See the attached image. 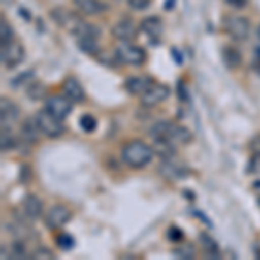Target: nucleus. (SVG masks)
<instances>
[{
    "label": "nucleus",
    "instance_id": "1",
    "mask_svg": "<svg viewBox=\"0 0 260 260\" xmlns=\"http://www.w3.org/2000/svg\"><path fill=\"white\" fill-rule=\"evenodd\" d=\"M151 137L154 141H161V142H169L172 146H182L187 144V142L192 141V134L187 127L180 123H175V121L170 120H160L151 127L149 130Z\"/></svg>",
    "mask_w": 260,
    "mask_h": 260
},
{
    "label": "nucleus",
    "instance_id": "2",
    "mask_svg": "<svg viewBox=\"0 0 260 260\" xmlns=\"http://www.w3.org/2000/svg\"><path fill=\"white\" fill-rule=\"evenodd\" d=\"M153 148L141 139L125 142L123 148H121V160L127 163L130 169H144L153 160Z\"/></svg>",
    "mask_w": 260,
    "mask_h": 260
},
{
    "label": "nucleus",
    "instance_id": "3",
    "mask_svg": "<svg viewBox=\"0 0 260 260\" xmlns=\"http://www.w3.org/2000/svg\"><path fill=\"white\" fill-rule=\"evenodd\" d=\"M160 174L170 180H182L189 175V167L177 154H170V156L161 158Z\"/></svg>",
    "mask_w": 260,
    "mask_h": 260
},
{
    "label": "nucleus",
    "instance_id": "4",
    "mask_svg": "<svg viewBox=\"0 0 260 260\" xmlns=\"http://www.w3.org/2000/svg\"><path fill=\"white\" fill-rule=\"evenodd\" d=\"M24 56H26V50H24L23 44H19L18 40H9L6 44H2V49H0V59H2L4 68L12 70L18 64L24 61Z\"/></svg>",
    "mask_w": 260,
    "mask_h": 260
},
{
    "label": "nucleus",
    "instance_id": "5",
    "mask_svg": "<svg viewBox=\"0 0 260 260\" xmlns=\"http://www.w3.org/2000/svg\"><path fill=\"white\" fill-rule=\"evenodd\" d=\"M115 54L120 62L132 66H141L146 61V50L132 42H121L118 47L115 49Z\"/></svg>",
    "mask_w": 260,
    "mask_h": 260
},
{
    "label": "nucleus",
    "instance_id": "6",
    "mask_svg": "<svg viewBox=\"0 0 260 260\" xmlns=\"http://www.w3.org/2000/svg\"><path fill=\"white\" fill-rule=\"evenodd\" d=\"M37 120H39V125L42 128V134L49 139H57L64 134V125H62L61 118L50 115L47 110H42L37 113Z\"/></svg>",
    "mask_w": 260,
    "mask_h": 260
},
{
    "label": "nucleus",
    "instance_id": "7",
    "mask_svg": "<svg viewBox=\"0 0 260 260\" xmlns=\"http://www.w3.org/2000/svg\"><path fill=\"white\" fill-rule=\"evenodd\" d=\"M225 31L236 42H243L250 35V21L243 16H229L225 19Z\"/></svg>",
    "mask_w": 260,
    "mask_h": 260
},
{
    "label": "nucleus",
    "instance_id": "8",
    "mask_svg": "<svg viewBox=\"0 0 260 260\" xmlns=\"http://www.w3.org/2000/svg\"><path fill=\"white\" fill-rule=\"evenodd\" d=\"M73 213L66 205H54L50 210L45 213V225L49 229H61L71 220Z\"/></svg>",
    "mask_w": 260,
    "mask_h": 260
},
{
    "label": "nucleus",
    "instance_id": "9",
    "mask_svg": "<svg viewBox=\"0 0 260 260\" xmlns=\"http://www.w3.org/2000/svg\"><path fill=\"white\" fill-rule=\"evenodd\" d=\"M137 33H139V28L128 18L118 19L111 28V35L120 42H132L137 37Z\"/></svg>",
    "mask_w": 260,
    "mask_h": 260
},
{
    "label": "nucleus",
    "instance_id": "10",
    "mask_svg": "<svg viewBox=\"0 0 260 260\" xmlns=\"http://www.w3.org/2000/svg\"><path fill=\"white\" fill-rule=\"evenodd\" d=\"M45 110H47L50 115L64 120L71 113V110H73V106H71V101L66 98L64 94L50 95V98H47V101H45Z\"/></svg>",
    "mask_w": 260,
    "mask_h": 260
},
{
    "label": "nucleus",
    "instance_id": "11",
    "mask_svg": "<svg viewBox=\"0 0 260 260\" xmlns=\"http://www.w3.org/2000/svg\"><path fill=\"white\" fill-rule=\"evenodd\" d=\"M170 95V89L167 85H163V83H156L154 82V85L151 87L148 92H144V94L141 95V104L144 108H154L156 104L163 103L167 98Z\"/></svg>",
    "mask_w": 260,
    "mask_h": 260
},
{
    "label": "nucleus",
    "instance_id": "12",
    "mask_svg": "<svg viewBox=\"0 0 260 260\" xmlns=\"http://www.w3.org/2000/svg\"><path fill=\"white\" fill-rule=\"evenodd\" d=\"M50 16H52V19L57 23V26H62L64 30H68L71 33L75 31V28H77L78 23L82 21V18H78L75 12H71L70 9H66V7H54Z\"/></svg>",
    "mask_w": 260,
    "mask_h": 260
},
{
    "label": "nucleus",
    "instance_id": "13",
    "mask_svg": "<svg viewBox=\"0 0 260 260\" xmlns=\"http://www.w3.org/2000/svg\"><path fill=\"white\" fill-rule=\"evenodd\" d=\"M0 118H2V127H11L12 123H16L19 120L18 104L6 98L0 99Z\"/></svg>",
    "mask_w": 260,
    "mask_h": 260
},
{
    "label": "nucleus",
    "instance_id": "14",
    "mask_svg": "<svg viewBox=\"0 0 260 260\" xmlns=\"http://www.w3.org/2000/svg\"><path fill=\"white\" fill-rule=\"evenodd\" d=\"M153 85H154V80L151 77H146V75H142V77H128L127 80H125V89L132 95H142Z\"/></svg>",
    "mask_w": 260,
    "mask_h": 260
},
{
    "label": "nucleus",
    "instance_id": "15",
    "mask_svg": "<svg viewBox=\"0 0 260 260\" xmlns=\"http://www.w3.org/2000/svg\"><path fill=\"white\" fill-rule=\"evenodd\" d=\"M139 28H141V31H144L146 35L149 37L151 42L156 44L163 33V21L158 18V16H149V18H144L141 21Z\"/></svg>",
    "mask_w": 260,
    "mask_h": 260
},
{
    "label": "nucleus",
    "instance_id": "16",
    "mask_svg": "<svg viewBox=\"0 0 260 260\" xmlns=\"http://www.w3.org/2000/svg\"><path fill=\"white\" fill-rule=\"evenodd\" d=\"M62 94H64L71 103H82V101H85V90H83L82 83L73 77H68L62 82Z\"/></svg>",
    "mask_w": 260,
    "mask_h": 260
},
{
    "label": "nucleus",
    "instance_id": "17",
    "mask_svg": "<svg viewBox=\"0 0 260 260\" xmlns=\"http://www.w3.org/2000/svg\"><path fill=\"white\" fill-rule=\"evenodd\" d=\"M40 134H42V128L39 125L37 116H30V118H26L23 123H21V137H23L28 144H35V142H39Z\"/></svg>",
    "mask_w": 260,
    "mask_h": 260
},
{
    "label": "nucleus",
    "instance_id": "18",
    "mask_svg": "<svg viewBox=\"0 0 260 260\" xmlns=\"http://www.w3.org/2000/svg\"><path fill=\"white\" fill-rule=\"evenodd\" d=\"M73 6L77 7L78 12L85 16H99L108 9L106 4L101 0H73Z\"/></svg>",
    "mask_w": 260,
    "mask_h": 260
},
{
    "label": "nucleus",
    "instance_id": "19",
    "mask_svg": "<svg viewBox=\"0 0 260 260\" xmlns=\"http://www.w3.org/2000/svg\"><path fill=\"white\" fill-rule=\"evenodd\" d=\"M23 210H24V215L30 220H37L42 215V212H44V203H42V200L39 196L28 194L26 198L23 200Z\"/></svg>",
    "mask_w": 260,
    "mask_h": 260
},
{
    "label": "nucleus",
    "instance_id": "20",
    "mask_svg": "<svg viewBox=\"0 0 260 260\" xmlns=\"http://www.w3.org/2000/svg\"><path fill=\"white\" fill-rule=\"evenodd\" d=\"M241 52L236 47H224L222 50V61L229 70H236L241 64Z\"/></svg>",
    "mask_w": 260,
    "mask_h": 260
},
{
    "label": "nucleus",
    "instance_id": "21",
    "mask_svg": "<svg viewBox=\"0 0 260 260\" xmlns=\"http://www.w3.org/2000/svg\"><path fill=\"white\" fill-rule=\"evenodd\" d=\"M77 42L82 52L89 54V56H99L101 54L99 37H83V39H77Z\"/></svg>",
    "mask_w": 260,
    "mask_h": 260
},
{
    "label": "nucleus",
    "instance_id": "22",
    "mask_svg": "<svg viewBox=\"0 0 260 260\" xmlns=\"http://www.w3.org/2000/svg\"><path fill=\"white\" fill-rule=\"evenodd\" d=\"M198 240L201 243V248L207 251L208 257H219V245H217L215 238H212L208 233H200Z\"/></svg>",
    "mask_w": 260,
    "mask_h": 260
},
{
    "label": "nucleus",
    "instance_id": "23",
    "mask_svg": "<svg viewBox=\"0 0 260 260\" xmlns=\"http://www.w3.org/2000/svg\"><path fill=\"white\" fill-rule=\"evenodd\" d=\"M26 95L30 101H40L47 95V87L42 82H31L26 89Z\"/></svg>",
    "mask_w": 260,
    "mask_h": 260
},
{
    "label": "nucleus",
    "instance_id": "24",
    "mask_svg": "<svg viewBox=\"0 0 260 260\" xmlns=\"http://www.w3.org/2000/svg\"><path fill=\"white\" fill-rule=\"evenodd\" d=\"M0 146L2 151H11L16 148V136L12 134L11 127H2V134H0Z\"/></svg>",
    "mask_w": 260,
    "mask_h": 260
},
{
    "label": "nucleus",
    "instance_id": "25",
    "mask_svg": "<svg viewBox=\"0 0 260 260\" xmlns=\"http://www.w3.org/2000/svg\"><path fill=\"white\" fill-rule=\"evenodd\" d=\"M194 246L191 243H182V245L175 246L174 248V255H177L179 258H192L194 257Z\"/></svg>",
    "mask_w": 260,
    "mask_h": 260
},
{
    "label": "nucleus",
    "instance_id": "26",
    "mask_svg": "<svg viewBox=\"0 0 260 260\" xmlns=\"http://www.w3.org/2000/svg\"><path fill=\"white\" fill-rule=\"evenodd\" d=\"M80 127H82L83 132L90 134L98 128V120H95L92 115H89V113H87V115H82L80 116Z\"/></svg>",
    "mask_w": 260,
    "mask_h": 260
},
{
    "label": "nucleus",
    "instance_id": "27",
    "mask_svg": "<svg viewBox=\"0 0 260 260\" xmlns=\"http://www.w3.org/2000/svg\"><path fill=\"white\" fill-rule=\"evenodd\" d=\"M56 243L61 250H71L75 246V238L68 233H61V234H57Z\"/></svg>",
    "mask_w": 260,
    "mask_h": 260
},
{
    "label": "nucleus",
    "instance_id": "28",
    "mask_svg": "<svg viewBox=\"0 0 260 260\" xmlns=\"http://www.w3.org/2000/svg\"><path fill=\"white\" fill-rule=\"evenodd\" d=\"M11 257L12 258H26L28 251H26V245L23 241H14L11 246Z\"/></svg>",
    "mask_w": 260,
    "mask_h": 260
},
{
    "label": "nucleus",
    "instance_id": "29",
    "mask_svg": "<svg viewBox=\"0 0 260 260\" xmlns=\"http://www.w3.org/2000/svg\"><path fill=\"white\" fill-rule=\"evenodd\" d=\"M0 35H2V44H6V42H9L12 40V37H14V31H12V28H11V24L7 23L6 19H2L0 21Z\"/></svg>",
    "mask_w": 260,
    "mask_h": 260
},
{
    "label": "nucleus",
    "instance_id": "30",
    "mask_svg": "<svg viewBox=\"0 0 260 260\" xmlns=\"http://www.w3.org/2000/svg\"><path fill=\"white\" fill-rule=\"evenodd\" d=\"M31 78H35V73H33V71H24V73L18 75L14 80H11V85L12 87H21V85H24V83L31 82Z\"/></svg>",
    "mask_w": 260,
    "mask_h": 260
},
{
    "label": "nucleus",
    "instance_id": "31",
    "mask_svg": "<svg viewBox=\"0 0 260 260\" xmlns=\"http://www.w3.org/2000/svg\"><path fill=\"white\" fill-rule=\"evenodd\" d=\"M127 4H128L130 9L141 12V11L148 9V7L151 6V0H127Z\"/></svg>",
    "mask_w": 260,
    "mask_h": 260
},
{
    "label": "nucleus",
    "instance_id": "32",
    "mask_svg": "<svg viewBox=\"0 0 260 260\" xmlns=\"http://www.w3.org/2000/svg\"><path fill=\"white\" fill-rule=\"evenodd\" d=\"M31 257H33V258H40V260H44V258L52 260V258H56V255H54V251H50L49 248H44V246H42V248L33 251Z\"/></svg>",
    "mask_w": 260,
    "mask_h": 260
},
{
    "label": "nucleus",
    "instance_id": "33",
    "mask_svg": "<svg viewBox=\"0 0 260 260\" xmlns=\"http://www.w3.org/2000/svg\"><path fill=\"white\" fill-rule=\"evenodd\" d=\"M248 172L250 174H260V153H255L253 156H251Z\"/></svg>",
    "mask_w": 260,
    "mask_h": 260
},
{
    "label": "nucleus",
    "instance_id": "34",
    "mask_svg": "<svg viewBox=\"0 0 260 260\" xmlns=\"http://www.w3.org/2000/svg\"><path fill=\"white\" fill-rule=\"evenodd\" d=\"M169 238L172 241H180V240H182V231H180L179 228H174V225H172V228L169 229Z\"/></svg>",
    "mask_w": 260,
    "mask_h": 260
},
{
    "label": "nucleus",
    "instance_id": "35",
    "mask_svg": "<svg viewBox=\"0 0 260 260\" xmlns=\"http://www.w3.org/2000/svg\"><path fill=\"white\" fill-rule=\"evenodd\" d=\"M231 7H236V9H241V7L246 6V0H225Z\"/></svg>",
    "mask_w": 260,
    "mask_h": 260
},
{
    "label": "nucleus",
    "instance_id": "36",
    "mask_svg": "<svg viewBox=\"0 0 260 260\" xmlns=\"http://www.w3.org/2000/svg\"><path fill=\"white\" fill-rule=\"evenodd\" d=\"M253 68L260 71V47L255 49V56H253Z\"/></svg>",
    "mask_w": 260,
    "mask_h": 260
},
{
    "label": "nucleus",
    "instance_id": "37",
    "mask_svg": "<svg viewBox=\"0 0 260 260\" xmlns=\"http://www.w3.org/2000/svg\"><path fill=\"white\" fill-rule=\"evenodd\" d=\"M172 6H175V0H169V2L165 4V9H167V11H170V9H172Z\"/></svg>",
    "mask_w": 260,
    "mask_h": 260
},
{
    "label": "nucleus",
    "instance_id": "38",
    "mask_svg": "<svg viewBox=\"0 0 260 260\" xmlns=\"http://www.w3.org/2000/svg\"><path fill=\"white\" fill-rule=\"evenodd\" d=\"M257 37H258V40H260V24H258V28H257Z\"/></svg>",
    "mask_w": 260,
    "mask_h": 260
},
{
    "label": "nucleus",
    "instance_id": "39",
    "mask_svg": "<svg viewBox=\"0 0 260 260\" xmlns=\"http://www.w3.org/2000/svg\"><path fill=\"white\" fill-rule=\"evenodd\" d=\"M116 2H123V0H116Z\"/></svg>",
    "mask_w": 260,
    "mask_h": 260
}]
</instances>
